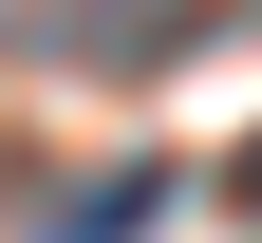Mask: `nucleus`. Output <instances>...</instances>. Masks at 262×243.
Segmentation results:
<instances>
[{
	"mask_svg": "<svg viewBox=\"0 0 262 243\" xmlns=\"http://www.w3.org/2000/svg\"><path fill=\"white\" fill-rule=\"evenodd\" d=\"M225 206H244V225H262V131H244V168H225Z\"/></svg>",
	"mask_w": 262,
	"mask_h": 243,
	"instance_id": "nucleus-1",
	"label": "nucleus"
}]
</instances>
